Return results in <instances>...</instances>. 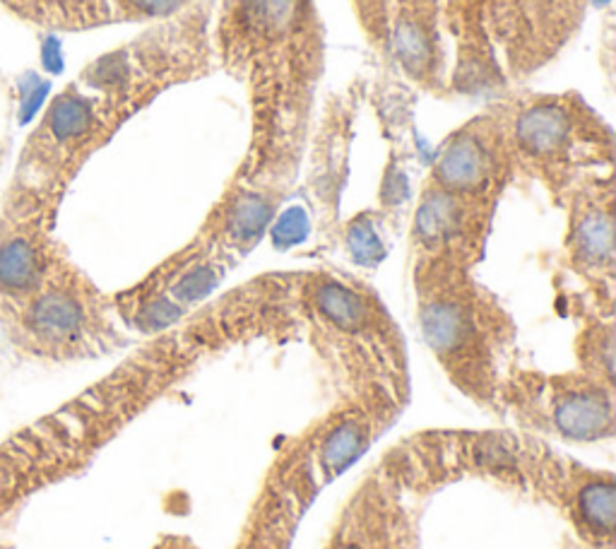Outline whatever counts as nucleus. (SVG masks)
<instances>
[{"label":"nucleus","mask_w":616,"mask_h":549,"mask_svg":"<svg viewBox=\"0 0 616 549\" xmlns=\"http://www.w3.org/2000/svg\"><path fill=\"white\" fill-rule=\"evenodd\" d=\"M46 128L59 145H87L104 140L95 106L77 87L65 89L63 95L53 99L46 114Z\"/></svg>","instance_id":"obj_16"},{"label":"nucleus","mask_w":616,"mask_h":549,"mask_svg":"<svg viewBox=\"0 0 616 549\" xmlns=\"http://www.w3.org/2000/svg\"><path fill=\"white\" fill-rule=\"evenodd\" d=\"M42 85V80L36 77V73H24L18 77V92H20V99H24L26 95H32V92Z\"/></svg>","instance_id":"obj_22"},{"label":"nucleus","mask_w":616,"mask_h":549,"mask_svg":"<svg viewBox=\"0 0 616 549\" xmlns=\"http://www.w3.org/2000/svg\"><path fill=\"white\" fill-rule=\"evenodd\" d=\"M109 309L114 304H106L89 283L65 275L61 283L36 294L26 312V328L53 352H92L118 338Z\"/></svg>","instance_id":"obj_11"},{"label":"nucleus","mask_w":616,"mask_h":549,"mask_svg":"<svg viewBox=\"0 0 616 549\" xmlns=\"http://www.w3.org/2000/svg\"><path fill=\"white\" fill-rule=\"evenodd\" d=\"M44 283V261L26 236L0 244V287L12 294L39 292Z\"/></svg>","instance_id":"obj_18"},{"label":"nucleus","mask_w":616,"mask_h":549,"mask_svg":"<svg viewBox=\"0 0 616 549\" xmlns=\"http://www.w3.org/2000/svg\"><path fill=\"white\" fill-rule=\"evenodd\" d=\"M575 357L578 371L587 373L602 383L614 386V320L607 314H593L575 338Z\"/></svg>","instance_id":"obj_17"},{"label":"nucleus","mask_w":616,"mask_h":549,"mask_svg":"<svg viewBox=\"0 0 616 549\" xmlns=\"http://www.w3.org/2000/svg\"><path fill=\"white\" fill-rule=\"evenodd\" d=\"M593 0H485L489 34L511 83L549 68L587 18Z\"/></svg>","instance_id":"obj_6"},{"label":"nucleus","mask_w":616,"mask_h":549,"mask_svg":"<svg viewBox=\"0 0 616 549\" xmlns=\"http://www.w3.org/2000/svg\"><path fill=\"white\" fill-rule=\"evenodd\" d=\"M51 92V85L49 83H42L39 85L32 95H26L24 99H20V114H18V120H20V126H26L30 120L36 116V112L42 109V104L46 102V95Z\"/></svg>","instance_id":"obj_20"},{"label":"nucleus","mask_w":616,"mask_h":549,"mask_svg":"<svg viewBox=\"0 0 616 549\" xmlns=\"http://www.w3.org/2000/svg\"><path fill=\"white\" fill-rule=\"evenodd\" d=\"M444 32L453 39L455 56L448 71V97H493L511 92L497 44L489 34L485 0H446Z\"/></svg>","instance_id":"obj_13"},{"label":"nucleus","mask_w":616,"mask_h":549,"mask_svg":"<svg viewBox=\"0 0 616 549\" xmlns=\"http://www.w3.org/2000/svg\"><path fill=\"white\" fill-rule=\"evenodd\" d=\"M444 0H391L387 53L424 95L448 97L450 59L444 39Z\"/></svg>","instance_id":"obj_12"},{"label":"nucleus","mask_w":616,"mask_h":549,"mask_svg":"<svg viewBox=\"0 0 616 549\" xmlns=\"http://www.w3.org/2000/svg\"><path fill=\"white\" fill-rule=\"evenodd\" d=\"M518 395L534 412V422L569 441H597L614 434V386L583 371L540 377L518 373L503 381L499 395Z\"/></svg>","instance_id":"obj_9"},{"label":"nucleus","mask_w":616,"mask_h":549,"mask_svg":"<svg viewBox=\"0 0 616 549\" xmlns=\"http://www.w3.org/2000/svg\"><path fill=\"white\" fill-rule=\"evenodd\" d=\"M566 263L585 289L595 312L612 316L616 220H614V171L585 179L566 196Z\"/></svg>","instance_id":"obj_8"},{"label":"nucleus","mask_w":616,"mask_h":549,"mask_svg":"<svg viewBox=\"0 0 616 549\" xmlns=\"http://www.w3.org/2000/svg\"><path fill=\"white\" fill-rule=\"evenodd\" d=\"M354 20L369 46L376 53H387V15L391 0H350Z\"/></svg>","instance_id":"obj_19"},{"label":"nucleus","mask_w":616,"mask_h":549,"mask_svg":"<svg viewBox=\"0 0 616 549\" xmlns=\"http://www.w3.org/2000/svg\"><path fill=\"white\" fill-rule=\"evenodd\" d=\"M493 215L497 208L448 193L424 179L410 226L412 263L446 261L477 267L485 258Z\"/></svg>","instance_id":"obj_10"},{"label":"nucleus","mask_w":616,"mask_h":549,"mask_svg":"<svg viewBox=\"0 0 616 549\" xmlns=\"http://www.w3.org/2000/svg\"><path fill=\"white\" fill-rule=\"evenodd\" d=\"M412 279L422 338L438 365L467 395L499 398L516 326L497 294L479 283L475 267L446 261L412 263Z\"/></svg>","instance_id":"obj_3"},{"label":"nucleus","mask_w":616,"mask_h":549,"mask_svg":"<svg viewBox=\"0 0 616 549\" xmlns=\"http://www.w3.org/2000/svg\"><path fill=\"white\" fill-rule=\"evenodd\" d=\"M299 316L328 369L350 388V400L385 412L403 403L407 347L376 289L344 273H301Z\"/></svg>","instance_id":"obj_2"},{"label":"nucleus","mask_w":616,"mask_h":549,"mask_svg":"<svg viewBox=\"0 0 616 549\" xmlns=\"http://www.w3.org/2000/svg\"><path fill=\"white\" fill-rule=\"evenodd\" d=\"M569 506L585 532H593L599 538H612L614 518H616V487L609 473H591L583 479L575 475L573 485H569Z\"/></svg>","instance_id":"obj_15"},{"label":"nucleus","mask_w":616,"mask_h":549,"mask_svg":"<svg viewBox=\"0 0 616 549\" xmlns=\"http://www.w3.org/2000/svg\"><path fill=\"white\" fill-rule=\"evenodd\" d=\"M210 39L214 71L238 83L248 102V147L234 177L289 196L328 61L316 0H220Z\"/></svg>","instance_id":"obj_1"},{"label":"nucleus","mask_w":616,"mask_h":549,"mask_svg":"<svg viewBox=\"0 0 616 549\" xmlns=\"http://www.w3.org/2000/svg\"><path fill=\"white\" fill-rule=\"evenodd\" d=\"M499 104L518 177L538 181L556 205L614 171V130L581 92H508Z\"/></svg>","instance_id":"obj_4"},{"label":"nucleus","mask_w":616,"mask_h":549,"mask_svg":"<svg viewBox=\"0 0 616 549\" xmlns=\"http://www.w3.org/2000/svg\"><path fill=\"white\" fill-rule=\"evenodd\" d=\"M518 177L499 99L450 130L438 145L426 181L475 203L499 208Z\"/></svg>","instance_id":"obj_7"},{"label":"nucleus","mask_w":616,"mask_h":549,"mask_svg":"<svg viewBox=\"0 0 616 549\" xmlns=\"http://www.w3.org/2000/svg\"><path fill=\"white\" fill-rule=\"evenodd\" d=\"M238 261L203 232L159 263L138 285L114 297V309L128 328L152 338L177 326L200 306L230 275Z\"/></svg>","instance_id":"obj_5"},{"label":"nucleus","mask_w":616,"mask_h":549,"mask_svg":"<svg viewBox=\"0 0 616 549\" xmlns=\"http://www.w3.org/2000/svg\"><path fill=\"white\" fill-rule=\"evenodd\" d=\"M287 198L275 189H265L232 173V181L226 183L198 232H203L241 263L261 244Z\"/></svg>","instance_id":"obj_14"},{"label":"nucleus","mask_w":616,"mask_h":549,"mask_svg":"<svg viewBox=\"0 0 616 549\" xmlns=\"http://www.w3.org/2000/svg\"><path fill=\"white\" fill-rule=\"evenodd\" d=\"M42 61H44V68L49 73H59L61 71V56H59V42H56V39H46V42H44Z\"/></svg>","instance_id":"obj_21"}]
</instances>
